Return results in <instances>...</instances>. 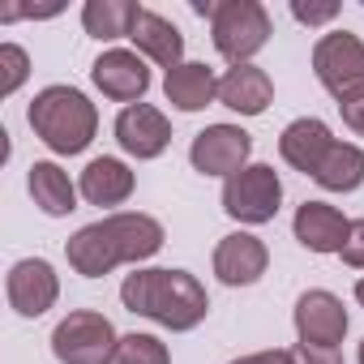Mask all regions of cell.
Masks as SVG:
<instances>
[{"label":"cell","mask_w":364,"mask_h":364,"mask_svg":"<svg viewBox=\"0 0 364 364\" xmlns=\"http://www.w3.org/2000/svg\"><path fill=\"white\" fill-rule=\"evenodd\" d=\"M159 249H163V223L141 215V210L137 215L133 210L107 215L99 223L77 228L65 240V257L82 279H103L116 266H137V262L154 257Z\"/></svg>","instance_id":"6da1fadb"},{"label":"cell","mask_w":364,"mask_h":364,"mask_svg":"<svg viewBox=\"0 0 364 364\" xmlns=\"http://www.w3.org/2000/svg\"><path fill=\"white\" fill-rule=\"evenodd\" d=\"M120 300H124L129 313L150 317L171 334L198 330L206 321V313H210V296L189 270H163V266L133 270L120 283Z\"/></svg>","instance_id":"7a4b0ae2"},{"label":"cell","mask_w":364,"mask_h":364,"mask_svg":"<svg viewBox=\"0 0 364 364\" xmlns=\"http://www.w3.org/2000/svg\"><path fill=\"white\" fill-rule=\"evenodd\" d=\"M26 120L35 137L56 154H82L99 133V107L77 86H43L31 99Z\"/></svg>","instance_id":"3957f363"},{"label":"cell","mask_w":364,"mask_h":364,"mask_svg":"<svg viewBox=\"0 0 364 364\" xmlns=\"http://www.w3.org/2000/svg\"><path fill=\"white\" fill-rule=\"evenodd\" d=\"M215 52L232 65H253V56L270 43V14L257 0H219L210 14Z\"/></svg>","instance_id":"277c9868"},{"label":"cell","mask_w":364,"mask_h":364,"mask_svg":"<svg viewBox=\"0 0 364 364\" xmlns=\"http://www.w3.org/2000/svg\"><path fill=\"white\" fill-rule=\"evenodd\" d=\"M52 355L60 364H116L120 334L116 326L95 309H73L52 330Z\"/></svg>","instance_id":"5b68a950"},{"label":"cell","mask_w":364,"mask_h":364,"mask_svg":"<svg viewBox=\"0 0 364 364\" xmlns=\"http://www.w3.org/2000/svg\"><path fill=\"white\" fill-rule=\"evenodd\" d=\"M313 73L338 99V107L364 99V39L351 31L321 35L313 43Z\"/></svg>","instance_id":"8992f818"},{"label":"cell","mask_w":364,"mask_h":364,"mask_svg":"<svg viewBox=\"0 0 364 364\" xmlns=\"http://www.w3.org/2000/svg\"><path fill=\"white\" fill-rule=\"evenodd\" d=\"M279 206H283V180L270 163H249L245 171L223 180V210L236 223L262 228L279 215Z\"/></svg>","instance_id":"52a82bcc"},{"label":"cell","mask_w":364,"mask_h":364,"mask_svg":"<svg viewBox=\"0 0 364 364\" xmlns=\"http://www.w3.org/2000/svg\"><path fill=\"white\" fill-rule=\"evenodd\" d=\"M249 154H253V137L240 129V124H206L193 146H189V163L193 171L202 176H236L249 167Z\"/></svg>","instance_id":"ba28073f"},{"label":"cell","mask_w":364,"mask_h":364,"mask_svg":"<svg viewBox=\"0 0 364 364\" xmlns=\"http://www.w3.org/2000/svg\"><path fill=\"white\" fill-rule=\"evenodd\" d=\"M5 296H9V309H14L18 317H43V313L60 300V279H56L52 262H43V257H22V262L9 266Z\"/></svg>","instance_id":"9c48e42d"},{"label":"cell","mask_w":364,"mask_h":364,"mask_svg":"<svg viewBox=\"0 0 364 364\" xmlns=\"http://www.w3.org/2000/svg\"><path fill=\"white\" fill-rule=\"evenodd\" d=\"M291 321H296V338H300V343H313V347H338V343L347 338V326H351L343 300H338L334 291H326V287L304 291V296L296 300Z\"/></svg>","instance_id":"30bf717a"},{"label":"cell","mask_w":364,"mask_h":364,"mask_svg":"<svg viewBox=\"0 0 364 364\" xmlns=\"http://www.w3.org/2000/svg\"><path fill=\"white\" fill-rule=\"evenodd\" d=\"M90 82L112 99V103H141V95L150 90V69H146V56L129 52V48H107L95 65H90Z\"/></svg>","instance_id":"8fae6325"},{"label":"cell","mask_w":364,"mask_h":364,"mask_svg":"<svg viewBox=\"0 0 364 364\" xmlns=\"http://www.w3.org/2000/svg\"><path fill=\"white\" fill-rule=\"evenodd\" d=\"M116 141L124 154L133 159H159L167 146H171V120L154 107V103H133V107H120L116 116Z\"/></svg>","instance_id":"7c38bea8"},{"label":"cell","mask_w":364,"mask_h":364,"mask_svg":"<svg viewBox=\"0 0 364 364\" xmlns=\"http://www.w3.org/2000/svg\"><path fill=\"white\" fill-rule=\"evenodd\" d=\"M266 266H270V253L253 232H232L215 245V274L228 287H253L266 274Z\"/></svg>","instance_id":"4fadbf2b"},{"label":"cell","mask_w":364,"mask_h":364,"mask_svg":"<svg viewBox=\"0 0 364 364\" xmlns=\"http://www.w3.org/2000/svg\"><path fill=\"white\" fill-rule=\"evenodd\" d=\"M334 133H330V124L326 120H317V116H300V120H291L287 129H283V137H279V154H283V163L287 167H296V171H304V176H317V167L326 163V154L334 150Z\"/></svg>","instance_id":"5bb4252c"},{"label":"cell","mask_w":364,"mask_h":364,"mask_svg":"<svg viewBox=\"0 0 364 364\" xmlns=\"http://www.w3.org/2000/svg\"><path fill=\"white\" fill-rule=\"evenodd\" d=\"M291 232H296V240L309 253H343L351 219L338 206H330V202H304V206H296Z\"/></svg>","instance_id":"9a60e30c"},{"label":"cell","mask_w":364,"mask_h":364,"mask_svg":"<svg viewBox=\"0 0 364 364\" xmlns=\"http://www.w3.org/2000/svg\"><path fill=\"white\" fill-rule=\"evenodd\" d=\"M219 103L232 107L236 116H262L274 103V82L257 65H232L219 77Z\"/></svg>","instance_id":"2e32d148"},{"label":"cell","mask_w":364,"mask_h":364,"mask_svg":"<svg viewBox=\"0 0 364 364\" xmlns=\"http://www.w3.org/2000/svg\"><path fill=\"white\" fill-rule=\"evenodd\" d=\"M133 189H137V176L129 171V163H120L112 154L90 159L86 171H82V180H77V193L90 206H120V202L133 198Z\"/></svg>","instance_id":"e0dca14e"},{"label":"cell","mask_w":364,"mask_h":364,"mask_svg":"<svg viewBox=\"0 0 364 364\" xmlns=\"http://www.w3.org/2000/svg\"><path fill=\"white\" fill-rule=\"evenodd\" d=\"M133 43H137V56L154 60L159 69H176V65H185V35H180V26L154 9H141L137 26H133Z\"/></svg>","instance_id":"ac0fdd59"},{"label":"cell","mask_w":364,"mask_h":364,"mask_svg":"<svg viewBox=\"0 0 364 364\" xmlns=\"http://www.w3.org/2000/svg\"><path fill=\"white\" fill-rule=\"evenodd\" d=\"M163 95L176 112H202L219 99V77L210 65L202 60H185V65H176L167 77H163Z\"/></svg>","instance_id":"d6986e66"},{"label":"cell","mask_w":364,"mask_h":364,"mask_svg":"<svg viewBox=\"0 0 364 364\" xmlns=\"http://www.w3.org/2000/svg\"><path fill=\"white\" fill-rule=\"evenodd\" d=\"M26 185H31L35 206L48 219H65V215L77 210V185L69 180V171L60 163H35L31 176H26Z\"/></svg>","instance_id":"ffe728a7"},{"label":"cell","mask_w":364,"mask_h":364,"mask_svg":"<svg viewBox=\"0 0 364 364\" xmlns=\"http://www.w3.org/2000/svg\"><path fill=\"white\" fill-rule=\"evenodd\" d=\"M141 18L137 0H86L82 5V26L90 39L112 43V39H133V26Z\"/></svg>","instance_id":"44dd1931"},{"label":"cell","mask_w":364,"mask_h":364,"mask_svg":"<svg viewBox=\"0 0 364 364\" xmlns=\"http://www.w3.org/2000/svg\"><path fill=\"white\" fill-rule=\"evenodd\" d=\"M313 180L326 193H355L364 185V150L355 141H334V150L326 154Z\"/></svg>","instance_id":"7402d4cb"},{"label":"cell","mask_w":364,"mask_h":364,"mask_svg":"<svg viewBox=\"0 0 364 364\" xmlns=\"http://www.w3.org/2000/svg\"><path fill=\"white\" fill-rule=\"evenodd\" d=\"M116 364H171V351H167V343L163 338H154V334H124L120 338V355H116Z\"/></svg>","instance_id":"603a6c76"},{"label":"cell","mask_w":364,"mask_h":364,"mask_svg":"<svg viewBox=\"0 0 364 364\" xmlns=\"http://www.w3.org/2000/svg\"><path fill=\"white\" fill-rule=\"evenodd\" d=\"M26 77H31V56H26V48L5 43V48H0V95H5V99L18 95Z\"/></svg>","instance_id":"cb8c5ba5"},{"label":"cell","mask_w":364,"mask_h":364,"mask_svg":"<svg viewBox=\"0 0 364 364\" xmlns=\"http://www.w3.org/2000/svg\"><path fill=\"white\" fill-rule=\"evenodd\" d=\"M291 18L300 22V26H326V22H334L338 18V0H291Z\"/></svg>","instance_id":"d4e9b609"},{"label":"cell","mask_w":364,"mask_h":364,"mask_svg":"<svg viewBox=\"0 0 364 364\" xmlns=\"http://www.w3.org/2000/svg\"><path fill=\"white\" fill-rule=\"evenodd\" d=\"M351 270H364V219H351V232H347V245L338 253Z\"/></svg>","instance_id":"484cf974"},{"label":"cell","mask_w":364,"mask_h":364,"mask_svg":"<svg viewBox=\"0 0 364 364\" xmlns=\"http://www.w3.org/2000/svg\"><path fill=\"white\" fill-rule=\"evenodd\" d=\"M296 364H343L338 347H313V343H296Z\"/></svg>","instance_id":"4316f807"},{"label":"cell","mask_w":364,"mask_h":364,"mask_svg":"<svg viewBox=\"0 0 364 364\" xmlns=\"http://www.w3.org/2000/svg\"><path fill=\"white\" fill-rule=\"evenodd\" d=\"M232 364H296V351L287 347H270V351H253V355H240Z\"/></svg>","instance_id":"83f0119b"},{"label":"cell","mask_w":364,"mask_h":364,"mask_svg":"<svg viewBox=\"0 0 364 364\" xmlns=\"http://www.w3.org/2000/svg\"><path fill=\"white\" fill-rule=\"evenodd\" d=\"M338 112H343V124H347L351 133H360V137H364V99H355V103H343Z\"/></svg>","instance_id":"f1b7e54d"},{"label":"cell","mask_w":364,"mask_h":364,"mask_svg":"<svg viewBox=\"0 0 364 364\" xmlns=\"http://www.w3.org/2000/svg\"><path fill=\"white\" fill-rule=\"evenodd\" d=\"M355 304H360V309H364V274H360V279H355Z\"/></svg>","instance_id":"f546056e"},{"label":"cell","mask_w":364,"mask_h":364,"mask_svg":"<svg viewBox=\"0 0 364 364\" xmlns=\"http://www.w3.org/2000/svg\"><path fill=\"white\" fill-rule=\"evenodd\" d=\"M360 364H364V343H360Z\"/></svg>","instance_id":"4dcf8cb0"}]
</instances>
